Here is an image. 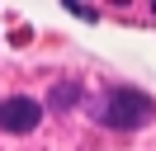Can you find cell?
<instances>
[{
    "instance_id": "7a4b0ae2",
    "label": "cell",
    "mask_w": 156,
    "mask_h": 151,
    "mask_svg": "<svg viewBox=\"0 0 156 151\" xmlns=\"http://www.w3.org/2000/svg\"><path fill=\"white\" fill-rule=\"evenodd\" d=\"M38 118H43V104L29 99V94H14V99L0 104V128L5 132H33Z\"/></svg>"
},
{
    "instance_id": "6da1fadb",
    "label": "cell",
    "mask_w": 156,
    "mask_h": 151,
    "mask_svg": "<svg viewBox=\"0 0 156 151\" xmlns=\"http://www.w3.org/2000/svg\"><path fill=\"white\" fill-rule=\"evenodd\" d=\"M95 118L104 128H118V132H133V128H147L156 118V104L147 99L142 90H109L104 104L95 109Z\"/></svg>"
}]
</instances>
